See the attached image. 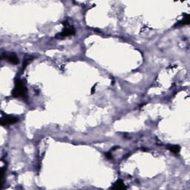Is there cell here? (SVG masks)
<instances>
[{
	"mask_svg": "<svg viewBox=\"0 0 190 190\" xmlns=\"http://www.w3.org/2000/svg\"><path fill=\"white\" fill-rule=\"evenodd\" d=\"M19 121V118H16L14 116H5L3 117L1 119V125L2 126H8L11 125V124H14Z\"/></svg>",
	"mask_w": 190,
	"mask_h": 190,
	"instance_id": "cell-3",
	"label": "cell"
},
{
	"mask_svg": "<svg viewBox=\"0 0 190 190\" xmlns=\"http://www.w3.org/2000/svg\"><path fill=\"white\" fill-rule=\"evenodd\" d=\"M2 58H4L5 60L9 62L10 63L14 64V65H17L19 63V58L14 53H5L4 55H2Z\"/></svg>",
	"mask_w": 190,
	"mask_h": 190,
	"instance_id": "cell-4",
	"label": "cell"
},
{
	"mask_svg": "<svg viewBox=\"0 0 190 190\" xmlns=\"http://www.w3.org/2000/svg\"><path fill=\"white\" fill-rule=\"evenodd\" d=\"M105 155H106V157L108 158H111V155L110 153H106Z\"/></svg>",
	"mask_w": 190,
	"mask_h": 190,
	"instance_id": "cell-8",
	"label": "cell"
},
{
	"mask_svg": "<svg viewBox=\"0 0 190 190\" xmlns=\"http://www.w3.org/2000/svg\"><path fill=\"white\" fill-rule=\"evenodd\" d=\"M66 23V25H65V24H63L64 25H65V28H63V31L61 33H60L59 34H56V38H64L66 37V36H72L75 34V29L73 28L72 26H69L67 23Z\"/></svg>",
	"mask_w": 190,
	"mask_h": 190,
	"instance_id": "cell-2",
	"label": "cell"
},
{
	"mask_svg": "<svg viewBox=\"0 0 190 190\" xmlns=\"http://www.w3.org/2000/svg\"><path fill=\"white\" fill-rule=\"evenodd\" d=\"M168 149H169V151H171V152L175 153V154H178V153L180 152V147H179V146H171V147H168Z\"/></svg>",
	"mask_w": 190,
	"mask_h": 190,
	"instance_id": "cell-7",
	"label": "cell"
},
{
	"mask_svg": "<svg viewBox=\"0 0 190 190\" xmlns=\"http://www.w3.org/2000/svg\"><path fill=\"white\" fill-rule=\"evenodd\" d=\"M27 93V88L22 80H18L15 83V87L12 91V95L14 97H22Z\"/></svg>",
	"mask_w": 190,
	"mask_h": 190,
	"instance_id": "cell-1",
	"label": "cell"
},
{
	"mask_svg": "<svg viewBox=\"0 0 190 190\" xmlns=\"http://www.w3.org/2000/svg\"><path fill=\"white\" fill-rule=\"evenodd\" d=\"M189 15L187 14L186 17L184 18L181 21H180L175 25V26H180V25H189Z\"/></svg>",
	"mask_w": 190,
	"mask_h": 190,
	"instance_id": "cell-6",
	"label": "cell"
},
{
	"mask_svg": "<svg viewBox=\"0 0 190 190\" xmlns=\"http://www.w3.org/2000/svg\"><path fill=\"white\" fill-rule=\"evenodd\" d=\"M111 189H127L126 186L123 184V182L121 180H117L116 182L114 183V185L112 186Z\"/></svg>",
	"mask_w": 190,
	"mask_h": 190,
	"instance_id": "cell-5",
	"label": "cell"
}]
</instances>
